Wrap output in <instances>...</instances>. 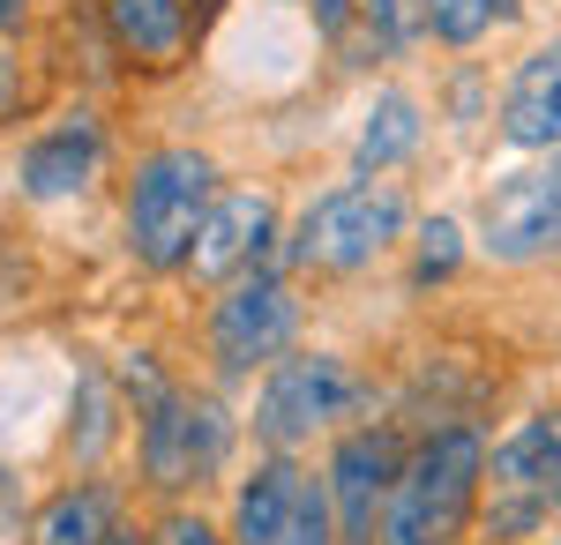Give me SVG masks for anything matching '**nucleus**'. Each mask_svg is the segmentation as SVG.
<instances>
[{"label": "nucleus", "instance_id": "1", "mask_svg": "<svg viewBox=\"0 0 561 545\" xmlns=\"http://www.w3.org/2000/svg\"><path fill=\"white\" fill-rule=\"evenodd\" d=\"M486 456H494V433L479 419L420 426L404 478L389 494L382 545H472L486 508Z\"/></svg>", "mask_w": 561, "mask_h": 545}, {"label": "nucleus", "instance_id": "2", "mask_svg": "<svg viewBox=\"0 0 561 545\" xmlns=\"http://www.w3.org/2000/svg\"><path fill=\"white\" fill-rule=\"evenodd\" d=\"M225 165L203 142H150L135 150L128 179H121V254L142 277H187V254L203 240Z\"/></svg>", "mask_w": 561, "mask_h": 545}, {"label": "nucleus", "instance_id": "3", "mask_svg": "<svg viewBox=\"0 0 561 545\" xmlns=\"http://www.w3.org/2000/svg\"><path fill=\"white\" fill-rule=\"evenodd\" d=\"M412 187L404 179H337L322 195H307L300 217L285 224V269L293 277H367L412 240Z\"/></svg>", "mask_w": 561, "mask_h": 545}, {"label": "nucleus", "instance_id": "4", "mask_svg": "<svg viewBox=\"0 0 561 545\" xmlns=\"http://www.w3.org/2000/svg\"><path fill=\"white\" fill-rule=\"evenodd\" d=\"M359 419H382L375 411V374L345 351H330V344L285 351L255 381V404H248L255 449H285V456H307L314 441H337Z\"/></svg>", "mask_w": 561, "mask_h": 545}, {"label": "nucleus", "instance_id": "5", "mask_svg": "<svg viewBox=\"0 0 561 545\" xmlns=\"http://www.w3.org/2000/svg\"><path fill=\"white\" fill-rule=\"evenodd\" d=\"M240 411L210 389H195V381H180L165 404H150V411H135V486L150 494V501H203L217 478L232 471L240 456Z\"/></svg>", "mask_w": 561, "mask_h": 545}, {"label": "nucleus", "instance_id": "6", "mask_svg": "<svg viewBox=\"0 0 561 545\" xmlns=\"http://www.w3.org/2000/svg\"><path fill=\"white\" fill-rule=\"evenodd\" d=\"M300 329H307L300 277L293 269H255V277L210 292V306H203V367H210L217 389L262 381L285 351H300Z\"/></svg>", "mask_w": 561, "mask_h": 545}, {"label": "nucleus", "instance_id": "7", "mask_svg": "<svg viewBox=\"0 0 561 545\" xmlns=\"http://www.w3.org/2000/svg\"><path fill=\"white\" fill-rule=\"evenodd\" d=\"M472 240L494 269L561 262V158H524L502 179H486L472 202Z\"/></svg>", "mask_w": 561, "mask_h": 545}, {"label": "nucleus", "instance_id": "8", "mask_svg": "<svg viewBox=\"0 0 561 545\" xmlns=\"http://www.w3.org/2000/svg\"><path fill=\"white\" fill-rule=\"evenodd\" d=\"M255 269H285V202L262 179H225L203 217V240L187 254V285L210 299Z\"/></svg>", "mask_w": 561, "mask_h": 545}, {"label": "nucleus", "instance_id": "9", "mask_svg": "<svg viewBox=\"0 0 561 545\" xmlns=\"http://www.w3.org/2000/svg\"><path fill=\"white\" fill-rule=\"evenodd\" d=\"M113 165V120L90 105V97H68L53 120H38L15 150V195L31 210H68L83 202L90 187Z\"/></svg>", "mask_w": 561, "mask_h": 545}, {"label": "nucleus", "instance_id": "10", "mask_svg": "<svg viewBox=\"0 0 561 545\" xmlns=\"http://www.w3.org/2000/svg\"><path fill=\"white\" fill-rule=\"evenodd\" d=\"M404 456H412V433L397 419H359L337 441H322V463L314 471L330 486V508H337L345 545H382V515H389L397 478H404Z\"/></svg>", "mask_w": 561, "mask_h": 545}, {"label": "nucleus", "instance_id": "11", "mask_svg": "<svg viewBox=\"0 0 561 545\" xmlns=\"http://www.w3.org/2000/svg\"><path fill=\"white\" fill-rule=\"evenodd\" d=\"M90 8L105 23V45L121 53V76H135V83L187 76L217 15V0H90Z\"/></svg>", "mask_w": 561, "mask_h": 545}, {"label": "nucleus", "instance_id": "12", "mask_svg": "<svg viewBox=\"0 0 561 545\" xmlns=\"http://www.w3.org/2000/svg\"><path fill=\"white\" fill-rule=\"evenodd\" d=\"M494 135L510 158H561V31L531 38L502 76Z\"/></svg>", "mask_w": 561, "mask_h": 545}, {"label": "nucleus", "instance_id": "13", "mask_svg": "<svg viewBox=\"0 0 561 545\" xmlns=\"http://www.w3.org/2000/svg\"><path fill=\"white\" fill-rule=\"evenodd\" d=\"M427 97L412 83H375L367 90V105H359V127H352V150L345 165L359 179H397L404 165H420V150H427Z\"/></svg>", "mask_w": 561, "mask_h": 545}, {"label": "nucleus", "instance_id": "14", "mask_svg": "<svg viewBox=\"0 0 561 545\" xmlns=\"http://www.w3.org/2000/svg\"><path fill=\"white\" fill-rule=\"evenodd\" d=\"M128 523H135L128 515V486L105 478V471H76V478H60V486L31 508L23 538L31 545H113Z\"/></svg>", "mask_w": 561, "mask_h": 545}, {"label": "nucleus", "instance_id": "15", "mask_svg": "<svg viewBox=\"0 0 561 545\" xmlns=\"http://www.w3.org/2000/svg\"><path fill=\"white\" fill-rule=\"evenodd\" d=\"M307 486V463L285 456V449H255V456L232 471V501H225V531L232 545H277L293 508H300Z\"/></svg>", "mask_w": 561, "mask_h": 545}, {"label": "nucleus", "instance_id": "16", "mask_svg": "<svg viewBox=\"0 0 561 545\" xmlns=\"http://www.w3.org/2000/svg\"><path fill=\"white\" fill-rule=\"evenodd\" d=\"M128 433H135V411H128V396H121L113 359L83 351V359H76V389H68V433H60L68 463H76V471H105Z\"/></svg>", "mask_w": 561, "mask_h": 545}, {"label": "nucleus", "instance_id": "17", "mask_svg": "<svg viewBox=\"0 0 561 545\" xmlns=\"http://www.w3.org/2000/svg\"><path fill=\"white\" fill-rule=\"evenodd\" d=\"M486 486L531 494L561 523V411H531V419L510 426L494 441V456H486Z\"/></svg>", "mask_w": 561, "mask_h": 545}, {"label": "nucleus", "instance_id": "18", "mask_svg": "<svg viewBox=\"0 0 561 545\" xmlns=\"http://www.w3.org/2000/svg\"><path fill=\"white\" fill-rule=\"evenodd\" d=\"M472 254H479V240H472L465 217L427 210L420 224H412V240H404V292L427 299V292H442V285H457Z\"/></svg>", "mask_w": 561, "mask_h": 545}, {"label": "nucleus", "instance_id": "19", "mask_svg": "<svg viewBox=\"0 0 561 545\" xmlns=\"http://www.w3.org/2000/svg\"><path fill=\"white\" fill-rule=\"evenodd\" d=\"M517 15H524V0H427V38L465 60V53H479L494 31H510Z\"/></svg>", "mask_w": 561, "mask_h": 545}, {"label": "nucleus", "instance_id": "20", "mask_svg": "<svg viewBox=\"0 0 561 545\" xmlns=\"http://www.w3.org/2000/svg\"><path fill=\"white\" fill-rule=\"evenodd\" d=\"M359 31L375 38V53H382V68H397V60H412L427 38V0H359Z\"/></svg>", "mask_w": 561, "mask_h": 545}, {"label": "nucleus", "instance_id": "21", "mask_svg": "<svg viewBox=\"0 0 561 545\" xmlns=\"http://www.w3.org/2000/svg\"><path fill=\"white\" fill-rule=\"evenodd\" d=\"M494 113H502V97H494V76L479 68L472 53H465V60H449V76H442V90H434V120L479 127V120H494Z\"/></svg>", "mask_w": 561, "mask_h": 545}, {"label": "nucleus", "instance_id": "22", "mask_svg": "<svg viewBox=\"0 0 561 545\" xmlns=\"http://www.w3.org/2000/svg\"><path fill=\"white\" fill-rule=\"evenodd\" d=\"M113 374H121V396H128V411H150V404H165L180 389V374L165 367V351H150V344H128L121 359H113Z\"/></svg>", "mask_w": 561, "mask_h": 545}, {"label": "nucleus", "instance_id": "23", "mask_svg": "<svg viewBox=\"0 0 561 545\" xmlns=\"http://www.w3.org/2000/svg\"><path fill=\"white\" fill-rule=\"evenodd\" d=\"M150 545H232V531L203 501H165L150 515Z\"/></svg>", "mask_w": 561, "mask_h": 545}, {"label": "nucleus", "instance_id": "24", "mask_svg": "<svg viewBox=\"0 0 561 545\" xmlns=\"http://www.w3.org/2000/svg\"><path fill=\"white\" fill-rule=\"evenodd\" d=\"M277 545H345V531H337V508H330V486H322V471H307L300 508H293V523H285V538H277Z\"/></svg>", "mask_w": 561, "mask_h": 545}, {"label": "nucleus", "instance_id": "25", "mask_svg": "<svg viewBox=\"0 0 561 545\" xmlns=\"http://www.w3.org/2000/svg\"><path fill=\"white\" fill-rule=\"evenodd\" d=\"M300 8H307V23H314V45H330V53L359 31V0H300Z\"/></svg>", "mask_w": 561, "mask_h": 545}, {"label": "nucleus", "instance_id": "26", "mask_svg": "<svg viewBox=\"0 0 561 545\" xmlns=\"http://www.w3.org/2000/svg\"><path fill=\"white\" fill-rule=\"evenodd\" d=\"M23 97H31V68H23V45H0V127L23 120Z\"/></svg>", "mask_w": 561, "mask_h": 545}, {"label": "nucleus", "instance_id": "27", "mask_svg": "<svg viewBox=\"0 0 561 545\" xmlns=\"http://www.w3.org/2000/svg\"><path fill=\"white\" fill-rule=\"evenodd\" d=\"M38 23V0H0V45H23Z\"/></svg>", "mask_w": 561, "mask_h": 545}, {"label": "nucleus", "instance_id": "28", "mask_svg": "<svg viewBox=\"0 0 561 545\" xmlns=\"http://www.w3.org/2000/svg\"><path fill=\"white\" fill-rule=\"evenodd\" d=\"M113 545H150V523H128V531H121Z\"/></svg>", "mask_w": 561, "mask_h": 545}, {"label": "nucleus", "instance_id": "29", "mask_svg": "<svg viewBox=\"0 0 561 545\" xmlns=\"http://www.w3.org/2000/svg\"><path fill=\"white\" fill-rule=\"evenodd\" d=\"M517 545H561V531H547V538H517Z\"/></svg>", "mask_w": 561, "mask_h": 545}]
</instances>
